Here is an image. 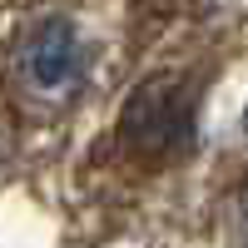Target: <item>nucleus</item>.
Here are the masks:
<instances>
[{
  "label": "nucleus",
  "instance_id": "f03ea898",
  "mask_svg": "<svg viewBox=\"0 0 248 248\" xmlns=\"http://www.w3.org/2000/svg\"><path fill=\"white\" fill-rule=\"evenodd\" d=\"M25 70H30V79L40 90H65L79 75V45H75V30L65 25V20H50V25L30 40Z\"/></svg>",
  "mask_w": 248,
  "mask_h": 248
},
{
  "label": "nucleus",
  "instance_id": "f257e3e1",
  "mask_svg": "<svg viewBox=\"0 0 248 248\" xmlns=\"http://www.w3.org/2000/svg\"><path fill=\"white\" fill-rule=\"evenodd\" d=\"M119 134L144 159H164V154L184 149L189 134H194V99H189V90H184L179 79H169V75L144 79L129 94V105H124Z\"/></svg>",
  "mask_w": 248,
  "mask_h": 248
},
{
  "label": "nucleus",
  "instance_id": "7ed1b4c3",
  "mask_svg": "<svg viewBox=\"0 0 248 248\" xmlns=\"http://www.w3.org/2000/svg\"><path fill=\"white\" fill-rule=\"evenodd\" d=\"M243 124H248V114H243Z\"/></svg>",
  "mask_w": 248,
  "mask_h": 248
}]
</instances>
